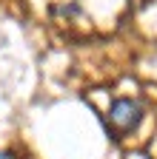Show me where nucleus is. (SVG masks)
<instances>
[{
    "instance_id": "obj_1",
    "label": "nucleus",
    "mask_w": 157,
    "mask_h": 159,
    "mask_svg": "<svg viewBox=\"0 0 157 159\" xmlns=\"http://www.w3.org/2000/svg\"><path fill=\"white\" fill-rule=\"evenodd\" d=\"M109 119L120 128L123 134L134 131L143 119V108L134 102V99H114L111 102V111H109Z\"/></svg>"
}]
</instances>
